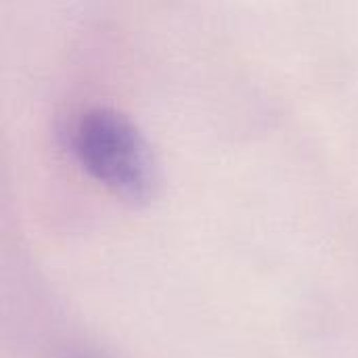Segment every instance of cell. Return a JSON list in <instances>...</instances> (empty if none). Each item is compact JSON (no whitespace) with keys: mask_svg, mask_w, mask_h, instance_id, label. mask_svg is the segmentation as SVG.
Listing matches in <instances>:
<instances>
[{"mask_svg":"<svg viewBox=\"0 0 358 358\" xmlns=\"http://www.w3.org/2000/svg\"><path fill=\"white\" fill-rule=\"evenodd\" d=\"M71 151L107 191L147 201L157 187V164L143 132L113 109H90L71 128Z\"/></svg>","mask_w":358,"mask_h":358,"instance_id":"cell-1","label":"cell"},{"mask_svg":"<svg viewBox=\"0 0 358 358\" xmlns=\"http://www.w3.org/2000/svg\"><path fill=\"white\" fill-rule=\"evenodd\" d=\"M80 358H86V357H80Z\"/></svg>","mask_w":358,"mask_h":358,"instance_id":"cell-2","label":"cell"}]
</instances>
